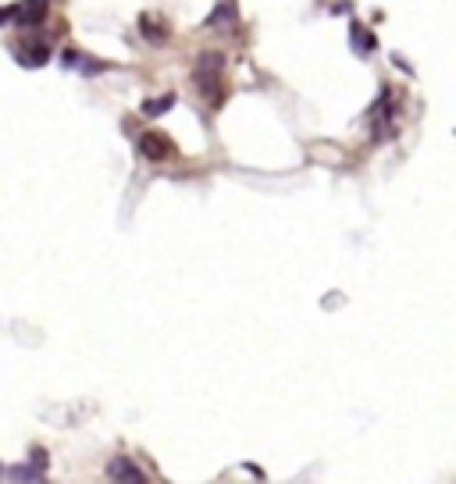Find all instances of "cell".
<instances>
[{"instance_id":"cell-10","label":"cell","mask_w":456,"mask_h":484,"mask_svg":"<svg viewBox=\"0 0 456 484\" xmlns=\"http://www.w3.org/2000/svg\"><path fill=\"white\" fill-rule=\"evenodd\" d=\"M139 26H143V33H146V40H153V43H164V26H153L150 18H143Z\"/></svg>"},{"instance_id":"cell-3","label":"cell","mask_w":456,"mask_h":484,"mask_svg":"<svg viewBox=\"0 0 456 484\" xmlns=\"http://www.w3.org/2000/svg\"><path fill=\"white\" fill-rule=\"evenodd\" d=\"M11 18L18 26H40L47 18V0H22V4L11 8Z\"/></svg>"},{"instance_id":"cell-2","label":"cell","mask_w":456,"mask_h":484,"mask_svg":"<svg viewBox=\"0 0 456 484\" xmlns=\"http://www.w3.org/2000/svg\"><path fill=\"white\" fill-rule=\"evenodd\" d=\"M139 153L146 160H168L175 153V143L164 136V132H143L139 136Z\"/></svg>"},{"instance_id":"cell-8","label":"cell","mask_w":456,"mask_h":484,"mask_svg":"<svg viewBox=\"0 0 456 484\" xmlns=\"http://www.w3.org/2000/svg\"><path fill=\"white\" fill-rule=\"evenodd\" d=\"M353 47H357L360 54H371V50H374V36H367V29L353 26Z\"/></svg>"},{"instance_id":"cell-1","label":"cell","mask_w":456,"mask_h":484,"mask_svg":"<svg viewBox=\"0 0 456 484\" xmlns=\"http://www.w3.org/2000/svg\"><path fill=\"white\" fill-rule=\"evenodd\" d=\"M221 68H224V57L221 54H203L200 57V65H196V86H200V93H207L214 104H221Z\"/></svg>"},{"instance_id":"cell-5","label":"cell","mask_w":456,"mask_h":484,"mask_svg":"<svg viewBox=\"0 0 456 484\" xmlns=\"http://www.w3.org/2000/svg\"><path fill=\"white\" fill-rule=\"evenodd\" d=\"M47 473V452H33V466H15L11 477L15 480H43Z\"/></svg>"},{"instance_id":"cell-7","label":"cell","mask_w":456,"mask_h":484,"mask_svg":"<svg viewBox=\"0 0 456 484\" xmlns=\"http://www.w3.org/2000/svg\"><path fill=\"white\" fill-rule=\"evenodd\" d=\"M89 57H82V54H75V50H65V65L68 68H82L86 75H93V72H100V65H86Z\"/></svg>"},{"instance_id":"cell-11","label":"cell","mask_w":456,"mask_h":484,"mask_svg":"<svg viewBox=\"0 0 456 484\" xmlns=\"http://www.w3.org/2000/svg\"><path fill=\"white\" fill-rule=\"evenodd\" d=\"M8 18H11V11H4V8H0V26H4Z\"/></svg>"},{"instance_id":"cell-4","label":"cell","mask_w":456,"mask_h":484,"mask_svg":"<svg viewBox=\"0 0 456 484\" xmlns=\"http://www.w3.org/2000/svg\"><path fill=\"white\" fill-rule=\"evenodd\" d=\"M18 61L26 65V68H40V65H47V57H50V50H47V43H18Z\"/></svg>"},{"instance_id":"cell-6","label":"cell","mask_w":456,"mask_h":484,"mask_svg":"<svg viewBox=\"0 0 456 484\" xmlns=\"http://www.w3.org/2000/svg\"><path fill=\"white\" fill-rule=\"evenodd\" d=\"M107 477L111 480H146V473L143 470H136L125 456H118V459H111V466H107Z\"/></svg>"},{"instance_id":"cell-9","label":"cell","mask_w":456,"mask_h":484,"mask_svg":"<svg viewBox=\"0 0 456 484\" xmlns=\"http://www.w3.org/2000/svg\"><path fill=\"white\" fill-rule=\"evenodd\" d=\"M175 104V97H161V100H150V104H143V114H164L168 107Z\"/></svg>"}]
</instances>
